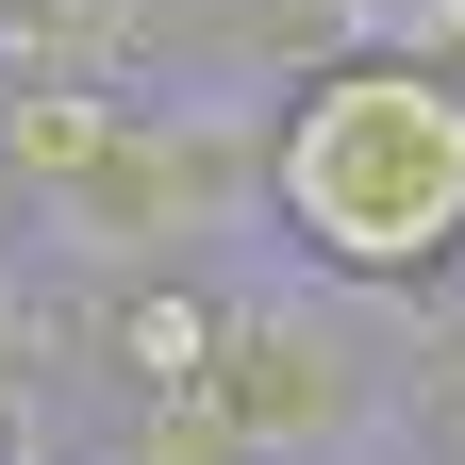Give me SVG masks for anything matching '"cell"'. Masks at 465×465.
Returning a JSON list of instances; mask_svg holds the SVG:
<instances>
[{
    "label": "cell",
    "mask_w": 465,
    "mask_h": 465,
    "mask_svg": "<svg viewBox=\"0 0 465 465\" xmlns=\"http://www.w3.org/2000/svg\"><path fill=\"white\" fill-rule=\"evenodd\" d=\"M382 316V300H366ZM332 300V282L300 266H266V282H232V332H216V416L250 465H332V449H366L382 432V332Z\"/></svg>",
    "instance_id": "obj_2"
},
{
    "label": "cell",
    "mask_w": 465,
    "mask_h": 465,
    "mask_svg": "<svg viewBox=\"0 0 465 465\" xmlns=\"http://www.w3.org/2000/svg\"><path fill=\"white\" fill-rule=\"evenodd\" d=\"M250 200L282 266L332 300H449L465 282V67L316 50L250 134Z\"/></svg>",
    "instance_id": "obj_1"
},
{
    "label": "cell",
    "mask_w": 465,
    "mask_h": 465,
    "mask_svg": "<svg viewBox=\"0 0 465 465\" xmlns=\"http://www.w3.org/2000/svg\"><path fill=\"white\" fill-rule=\"evenodd\" d=\"M216 332H232L216 266H116V282H84V366H116V399L216 382Z\"/></svg>",
    "instance_id": "obj_3"
},
{
    "label": "cell",
    "mask_w": 465,
    "mask_h": 465,
    "mask_svg": "<svg viewBox=\"0 0 465 465\" xmlns=\"http://www.w3.org/2000/svg\"><path fill=\"white\" fill-rule=\"evenodd\" d=\"M266 17H282V34H332V50H349V17H366V0H266Z\"/></svg>",
    "instance_id": "obj_4"
}]
</instances>
